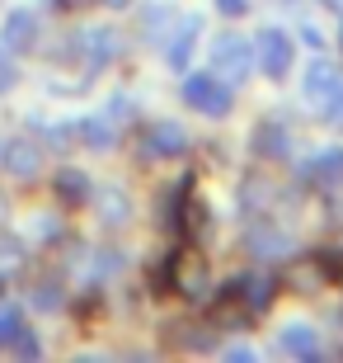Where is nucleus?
<instances>
[{
	"instance_id": "obj_11",
	"label": "nucleus",
	"mask_w": 343,
	"mask_h": 363,
	"mask_svg": "<svg viewBox=\"0 0 343 363\" xmlns=\"http://www.w3.org/2000/svg\"><path fill=\"white\" fill-rule=\"evenodd\" d=\"M80 133H85V142H90V147H99V151L113 147V128H108L104 118H85V123H80Z\"/></svg>"
},
{
	"instance_id": "obj_16",
	"label": "nucleus",
	"mask_w": 343,
	"mask_h": 363,
	"mask_svg": "<svg viewBox=\"0 0 343 363\" xmlns=\"http://www.w3.org/2000/svg\"><path fill=\"white\" fill-rule=\"evenodd\" d=\"M19 259H24V245L14 236H0V264H19Z\"/></svg>"
},
{
	"instance_id": "obj_2",
	"label": "nucleus",
	"mask_w": 343,
	"mask_h": 363,
	"mask_svg": "<svg viewBox=\"0 0 343 363\" xmlns=\"http://www.w3.org/2000/svg\"><path fill=\"white\" fill-rule=\"evenodd\" d=\"M184 99L193 108H202V113H211V118H221V113H231V85H221L216 76H188L184 81Z\"/></svg>"
},
{
	"instance_id": "obj_4",
	"label": "nucleus",
	"mask_w": 343,
	"mask_h": 363,
	"mask_svg": "<svg viewBox=\"0 0 343 363\" xmlns=\"http://www.w3.org/2000/svg\"><path fill=\"white\" fill-rule=\"evenodd\" d=\"M0 161H5V170H10L14 179H33L38 175V147L28 142V137H10L5 147H0Z\"/></svg>"
},
{
	"instance_id": "obj_12",
	"label": "nucleus",
	"mask_w": 343,
	"mask_h": 363,
	"mask_svg": "<svg viewBox=\"0 0 343 363\" xmlns=\"http://www.w3.org/2000/svg\"><path fill=\"white\" fill-rule=\"evenodd\" d=\"M19 330H24V316H19L14 307H0V345H10Z\"/></svg>"
},
{
	"instance_id": "obj_14",
	"label": "nucleus",
	"mask_w": 343,
	"mask_h": 363,
	"mask_svg": "<svg viewBox=\"0 0 343 363\" xmlns=\"http://www.w3.org/2000/svg\"><path fill=\"white\" fill-rule=\"evenodd\" d=\"M10 345H14V354H24V359H33V354H42L38 335H33L28 325H24V330H19V335H14V340H10Z\"/></svg>"
},
{
	"instance_id": "obj_10",
	"label": "nucleus",
	"mask_w": 343,
	"mask_h": 363,
	"mask_svg": "<svg viewBox=\"0 0 343 363\" xmlns=\"http://www.w3.org/2000/svg\"><path fill=\"white\" fill-rule=\"evenodd\" d=\"M151 151H156V156H174V151H184V128H174V123H156V128H151Z\"/></svg>"
},
{
	"instance_id": "obj_18",
	"label": "nucleus",
	"mask_w": 343,
	"mask_h": 363,
	"mask_svg": "<svg viewBox=\"0 0 343 363\" xmlns=\"http://www.w3.org/2000/svg\"><path fill=\"white\" fill-rule=\"evenodd\" d=\"M216 10H221V14H231V19H236V14H245V0H216Z\"/></svg>"
},
{
	"instance_id": "obj_3",
	"label": "nucleus",
	"mask_w": 343,
	"mask_h": 363,
	"mask_svg": "<svg viewBox=\"0 0 343 363\" xmlns=\"http://www.w3.org/2000/svg\"><path fill=\"white\" fill-rule=\"evenodd\" d=\"M254 52H259L264 76H287V67H291V38H287V33L264 28V33H259V43H254Z\"/></svg>"
},
{
	"instance_id": "obj_7",
	"label": "nucleus",
	"mask_w": 343,
	"mask_h": 363,
	"mask_svg": "<svg viewBox=\"0 0 343 363\" xmlns=\"http://www.w3.org/2000/svg\"><path fill=\"white\" fill-rule=\"evenodd\" d=\"M277 350L282 354H301V359H315L320 340H315V330H306V325H287V330L277 335Z\"/></svg>"
},
{
	"instance_id": "obj_8",
	"label": "nucleus",
	"mask_w": 343,
	"mask_h": 363,
	"mask_svg": "<svg viewBox=\"0 0 343 363\" xmlns=\"http://www.w3.org/2000/svg\"><path fill=\"white\" fill-rule=\"evenodd\" d=\"M193 43H198V19H184V28L174 33V43H170V52H165V62H170L174 71H184V67H188V57H193Z\"/></svg>"
},
{
	"instance_id": "obj_9",
	"label": "nucleus",
	"mask_w": 343,
	"mask_h": 363,
	"mask_svg": "<svg viewBox=\"0 0 343 363\" xmlns=\"http://www.w3.org/2000/svg\"><path fill=\"white\" fill-rule=\"evenodd\" d=\"M85 43H90V62H94V67L113 62V52H118V33H113V28H90Z\"/></svg>"
},
{
	"instance_id": "obj_17",
	"label": "nucleus",
	"mask_w": 343,
	"mask_h": 363,
	"mask_svg": "<svg viewBox=\"0 0 343 363\" xmlns=\"http://www.w3.org/2000/svg\"><path fill=\"white\" fill-rule=\"evenodd\" d=\"M62 194H85V179H80V170H62Z\"/></svg>"
},
{
	"instance_id": "obj_15",
	"label": "nucleus",
	"mask_w": 343,
	"mask_h": 363,
	"mask_svg": "<svg viewBox=\"0 0 343 363\" xmlns=\"http://www.w3.org/2000/svg\"><path fill=\"white\" fill-rule=\"evenodd\" d=\"M325 118H330V123H339V128H343V81L334 85V90H330V99H325Z\"/></svg>"
},
{
	"instance_id": "obj_1",
	"label": "nucleus",
	"mask_w": 343,
	"mask_h": 363,
	"mask_svg": "<svg viewBox=\"0 0 343 363\" xmlns=\"http://www.w3.org/2000/svg\"><path fill=\"white\" fill-rule=\"evenodd\" d=\"M250 62H254L250 43L236 38V33H226V38L211 43V76H226V81H245V76H250Z\"/></svg>"
},
{
	"instance_id": "obj_5",
	"label": "nucleus",
	"mask_w": 343,
	"mask_h": 363,
	"mask_svg": "<svg viewBox=\"0 0 343 363\" xmlns=\"http://www.w3.org/2000/svg\"><path fill=\"white\" fill-rule=\"evenodd\" d=\"M33 38H38V19H33L28 10H14L10 19H5V28H0V43H5V48H14V52L33 48Z\"/></svg>"
},
{
	"instance_id": "obj_19",
	"label": "nucleus",
	"mask_w": 343,
	"mask_h": 363,
	"mask_svg": "<svg viewBox=\"0 0 343 363\" xmlns=\"http://www.w3.org/2000/svg\"><path fill=\"white\" fill-rule=\"evenodd\" d=\"M113 5H127V0H113Z\"/></svg>"
},
{
	"instance_id": "obj_13",
	"label": "nucleus",
	"mask_w": 343,
	"mask_h": 363,
	"mask_svg": "<svg viewBox=\"0 0 343 363\" xmlns=\"http://www.w3.org/2000/svg\"><path fill=\"white\" fill-rule=\"evenodd\" d=\"M310 170H315L320 179H339V175H343V151H330V156H320Z\"/></svg>"
},
{
	"instance_id": "obj_6",
	"label": "nucleus",
	"mask_w": 343,
	"mask_h": 363,
	"mask_svg": "<svg viewBox=\"0 0 343 363\" xmlns=\"http://www.w3.org/2000/svg\"><path fill=\"white\" fill-rule=\"evenodd\" d=\"M339 81H343V71L334 67V62H310V71H306V94L325 104V99H330V90Z\"/></svg>"
}]
</instances>
